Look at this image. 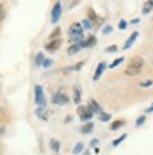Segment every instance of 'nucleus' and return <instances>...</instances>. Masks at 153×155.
I'll return each instance as SVG.
<instances>
[{
  "label": "nucleus",
  "mask_w": 153,
  "mask_h": 155,
  "mask_svg": "<svg viewBox=\"0 0 153 155\" xmlns=\"http://www.w3.org/2000/svg\"><path fill=\"white\" fill-rule=\"evenodd\" d=\"M142 66H144V60L141 57H133V58H130L129 64H127V68H126V74L127 75H136L141 72L142 69Z\"/></svg>",
  "instance_id": "obj_1"
},
{
  "label": "nucleus",
  "mask_w": 153,
  "mask_h": 155,
  "mask_svg": "<svg viewBox=\"0 0 153 155\" xmlns=\"http://www.w3.org/2000/svg\"><path fill=\"white\" fill-rule=\"evenodd\" d=\"M77 112H78L80 118H81V120H84V121L91 120V118L94 117V112L91 110V107H89V106H78Z\"/></svg>",
  "instance_id": "obj_2"
},
{
  "label": "nucleus",
  "mask_w": 153,
  "mask_h": 155,
  "mask_svg": "<svg viewBox=\"0 0 153 155\" xmlns=\"http://www.w3.org/2000/svg\"><path fill=\"white\" fill-rule=\"evenodd\" d=\"M60 15H61V3L57 2L52 8V14H51V20H52V23L57 25L58 23V20H60Z\"/></svg>",
  "instance_id": "obj_3"
},
{
  "label": "nucleus",
  "mask_w": 153,
  "mask_h": 155,
  "mask_svg": "<svg viewBox=\"0 0 153 155\" xmlns=\"http://www.w3.org/2000/svg\"><path fill=\"white\" fill-rule=\"evenodd\" d=\"M52 101H54V104H60V106H63V104H68V95L66 94H63L61 91H58L55 95H54V98H52Z\"/></svg>",
  "instance_id": "obj_4"
},
{
  "label": "nucleus",
  "mask_w": 153,
  "mask_h": 155,
  "mask_svg": "<svg viewBox=\"0 0 153 155\" xmlns=\"http://www.w3.org/2000/svg\"><path fill=\"white\" fill-rule=\"evenodd\" d=\"M69 34L71 37H77V35H83V26L80 23H72L69 28Z\"/></svg>",
  "instance_id": "obj_5"
},
{
  "label": "nucleus",
  "mask_w": 153,
  "mask_h": 155,
  "mask_svg": "<svg viewBox=\"0 0 153 155\" xmlns=\"http://www.w3.org/2000/svg\"><path fill=\"white\" fill-rule=\"evenodd\" d=\"M60 46H61V38L51 40V41L48 43V45H46V51H49V52H55Z\"/></svg>",
  "instance_id": "obj_6"
},
{
  "label": "nucleus",
  "mask_w": 153,
  "mask_h": 155,
  "mask_svg": "<svg viewBox=\"0 0 153 155\" xmlns=\"http://www.w3.org/2000/svg\"><path fill=\"white\" fill-rule=\"evenodd\" d=\"M35 101L38 104H45V94H43V89L41 86H35Z\"/></svg>",
  "instance_id": "obj_7"
},
{
  "label": "nucleus",
  "mask_w": 153,
  "mask_h": 155,
  "mask_svg": "<svg viewBox=\"0 0 153 155\" xmlns=\"http://www.w3.org/2000/svg\"><path fill=\"white\" fill-rule=\"evenodd\" d=\"M138 35H139V32H138V31H133L132 34H130V37L127 38V41L124 43V48H123V49H129V48L135 43V40L138 38Z\"/></svg>",
  "instance_id": "obj_8"
},
{
  "label": "nucleus",
  "mask_w": 153,
  "mask_h": 155,
  "mask_svg": "<svg viewBox=\"0 0 153 155\" xmlns=\"http://www.w3.org/2000/svg\"><path fill=\"white\" fill-rule=\"evenodd\" d=\"M95 43H97V38H95L94 35H91L87 40H83L80 45H81V48H89V46H94Z\"/></svg>",
  "instance_id": "obj_9"
},
{
  "label": "nucleus",
  "mask_w": 153,
  "mask_h": 155,
  "mask_svg": "<svg viewBox=\"0 0 153 155\" xmlns=\"http://www.w3.org/2000/svg\"><path fill=\"white\" fill-rule=\"evenodd\" d=\"M104 69H106V63L104 61H101L100 64H98V68H97V71H95V75H94V80H98L101 75H103V72H104Z\"/></svg>",
  "instance_id": "obj_10"
},
{
  "label": "nucleus",
  "mask_w": 153,
  "mask_h": 155,
  "mask_svg": "<svg viewBox=\"0 0 153 155\" xmlns=\"http://www.w3.org/2000/svg\"><path fill=\"white\" fill-rule=\"evenodd\" d=\"M89 107H91V110H92L94 114H95V112H97V114H101V112H103L101 107H100V104H98L95 100H91V101H89Z\"/></svg>",
  "instance_id": "obj_11"
},
{
  "label": "nucleus",
  "mask_w": 153,
  "mask_h": 155,
  "mask_svg": "<svg viewBox=\"0 0 153 155\" xmlns=\"http://www.w3.org/2000/svg\"><path fill=\"white\" fill-rule=\"evenodd\" d=\"M153 11V0H147L142 6V14H150Z\"/></svg>",
  "instance_id": "obj_12"
},
{
  "label": "nucleus",
  "mask_w": 153,
  "mask_h": 155,
  "mask_svg": "<svg viewBox=\"0 0 153 155\" xmlns=\"http://www.w3.org/2000/svg\"><path fill=\"white\" fill-rule=\"evenodd\" d=\"M87 12H89L87 15H89V18H91V20L94 21V23H100V21H103L101 18H98V17H97V14H95V11H94V9H89Z\"/></svg>",
  "instance_id": "obj_13"
},
{
  "label": "nucleus",
  "mask_w": 153,
  "mask_h": 155,
  "mask_svg": "<svg viewBox=\"0 0 153 155\" xmlns=\"http://www.w3.org/2000/svg\"><path fill=\"white\" fill-rule=\"evenodd\" d=\"M80 49H81V45H80V43H75V45H72V46L68 49V54H69V55H72V54L78 52Z\"/></svg>",
  "instance_id": "obj_14"
},
{
  "label": "nucleus",
  "mask_w": 153,
  "mask_h": 155,
  "mask_svg": "<svg viewBox=\"0 0 153 155\" xmlns=\"http://www.w3.org/2000/svg\"><path fill=\"white\" fill-rule=\"evenodd\" d=\"M49 144H51V149H52V150H55V152L60 150V141H58V140L52 138V140L49 141Z\"/></svg>",
  "instance_id": "obj_15"
},
{
  "label": "nucleus",
  "mask_w": 153,
  "mask_h": 155,
  "mask_svg": "<svg viewBox=\"0 0 153 155\" xmlns=\"http://www.w3.org/2000/svg\"><path fill=\"white\" fill-rule=\"evenodd\" d=\"M80 100H81V92H80L78 87H75V89H74V101L77 104H80Z\"/></svg>",
  "instance_id": "obj_16"
},
{
  "label": "nucleus",
  "mask_w": 153,
  "mask_h": 155,
  "mask_svg": "<svg viewBox=\"0 0 153 155\" xmlns=\"http://www.w3.org/2000/svg\"><path fill=\"white\" fill-rule=\"evenodd\" d=\"M60 32H61V29H60V28L57 26V28H55V29H54V31L51 32V35H49V38H51V40H57V38L60 37Z\"/></svg>",
  "instance_id": "obj_17"
},
{
  "label": "nucleus",
  "mask_w": 153,
  "mask_h": 155,
  "mask_svg": "<svg viewBox=\"0 0 153 155\" xmlns=\"http://www.w3.org/2000/svg\"><path fill=\"white\" fill-rule=\"evenodd\" d=\"M121 126H124V121H123V120H118V121H115V123L110 124V129H112V130H116V129H120Z\"/></svg>",
  "instance_id": "obj_18"
},
{
  "label": "nucleus",
  "mask_w": 153,
  "mask_h": 155,
  "mask_svg": "<svg viewBox=\"0 0 153 155\" xmlns=\"http://www.w3.org/2000/svg\"><path fill=\"white\" fill-rule=\"evenodd\" d=\"M92 129H94V123H87L86 126L81 127V132H83V134H87V132H91Z\"/></svg>",
  "instance_id": "obj_19"
},
{
  "label": "nucleus",
  "mask_w": 153,
  "mask_h": 155,
  "mask_svg": "<svg viewBox=\"0 0 153 155\" xmlns=\"http://www.w3.org/2000/svg\"><path fill=\"white\" fill-rule=\"evenodd\" d=\"M37 115H38L41 120H48V115H46V112H45V109H41V107L37 109Z\"/></svg>",
  "instance_id": "obj_20"
},
{
  "label": "nucleus",
  "mask_w": 153,
  "mask_h": 155,
  "mask_svg": "<svg viewBox=\"0 0 153 155\" xmlns=\"http://www.w3.org/2000/svg\"><path fill=\"white\" fill-rule=\"evenodd\" d=\"M43 61H45V57H43V52H40V54H37V58H35V63L40 66V64H43Z\"/></svg>",
  "instance_id": "obj_21"
},
{
  "label": "nucleus",
  "mask_w": 153,
  "mask_h": 155,
  "mask_svg": "<svg viewBox=\"0 0 153 155\" xmlns=\"http://www.w3.org/2000/svg\"><path fill=\"white\" fill-rule=\"evenodd\" d=\"M83 147H84V146H83V143H78V144L75 146V149H74V153H75V155H77V153H80V152L83 150Z\"/></svg>",
  "instance_id": "obj_22"
},
{
  "label": "nucleus",
  "mask_w": 153,
  "mask_h": 155,
  "mask_svg": "<svg viewBox=\"0 0 153 155\" xmlns=\"http://www.w3.org/2000/svg\"><path fill=\"white\" fill-rule=\"evenodd\" d=\"M121 61H124V58L123 57H120V58H116V60H113V63L110 64V68H116V66L121 63Z\"/></svg>",
  "instance_id": "obj_23"
},
{
  "label": "nucleus",
  "mask_w": 153,
  "mask_h": 155,
  "mask_svg": "<svg viewBox=\"0 0 153 155\" xmlns=\"http://www.w3.org/2000/svg\"><path fill=\"white\" fill-rule=\"evenodd\" d=\"M100 120L101 121H109V120H110V115H109V114H100Z\"/></svg>",
  "instance_id": "obj_24"
},
{
  "label": "nucleus",
  "mask_w": 153,
  "mask_h": 155,
  "mask_svg": "<svg viewBox=\"0 0 153 155\" xmlns=\"http://www.w3.org/2000/svg\"><path fill=\"white\" fill-rule=\"evenodd\" d=\"M126 137H127V134H123V135H121L118 140H115V141H113V146H118V144H120V143H121V141L126 138Z\"/></svg>",
  "instance_id": "obj_25"
},
{
  "label": "nucleus",
  "mask_w": 153,
  "mask_h": 155,
  "mask_svg": "<svg viewBox=\"0 0 153 155\" xmlns=\"http://www.w3.org/2000/svg\"><path fill=\"white\" fill-rule=\"evenodd\" d=\"M118 28H120V29H126V28H127V21H126V20H121L120 25H118Z\"/></svg>",
  "instance_id": "obj_26"
},
{
  "label": "nucleus",
  "mask_w": 153,
  "mask_h": 155,
  "mask_svg": "<svg viewBox=\"0 0 153 155\" xmlns=\"http://www.w3.org/2000/svg\"><path fill=\"white\" fill-rule=\"evenodd\" d=\"M106 51H107V52H115V51H118V46H116V45H112V46H109Z\"/></svg>",
  "instance_id": "obj_27"
},
{
  "label": "nucleus",
  "mask_w": 153,
  "mask_h": 155,
  "mask_svg": "<svg viewBox=\"0 0 153 155\" xmlns=\"http://www.w3.org/2000/svg\"><path fill=\"white\" fill-rule=\"evenodd\" d=\"M92 25H91V21L89 20H83V28H86V29H89Z\"/></svg>",
  "instance_id": "obj_28"
},
{
  "label": "nucleus",
  "mask_w": 153,
  "mask_h": 155,
  "mask_svg": "<svg viewBox=\"0 0 153 155\" xmlns=\"http://www.w3.org/2000/svg\"><path fill=\"white\" fill-rule=\"evenodd\" d=\"M51 64H52V60H45L43 61V66H45V68H49Z\"/></svg>",
  "instance_id": "obj_29"
},
{
  "label": "nucleus",
  "mask_w": 153,
  "mask_h": 155,
  "mask_svg": "<svg viewBox=\"0 0 153 155\" xmlns=\"http://www.w3.org/2000/svg\"><path fill=\"white\" fill-rule=\"evenodd\" d=\"M151 83H153V81H151V80H148V81H144V83H141V86H142V87H148Z\"/></svg>",
  "instance_id": "obj_30"
},
{
  "label": "nucleus",
  "mask_w": 153,
  "mask_h": 155,
  "mask_svg": "<svg viewBox=\"0 0 153 155\" xmlns=\"http://www.w3.org/2000/svg\"><path fill=\"white\" fill-rule=\"evenodd\" d=\"M144 120H145V118H144V117H139V118H138V120H136V126H141V124H142V123H144Z\"/></svg>",
  "instance_id": "obj_31"
},
{
  "label": "nucleus",
  "mask_w": 153,
  "mask_h": 155,
  "mask_svg": "<svg viewBox=\"0 0 153 155\" xmlns=\"http://www.w3.org/2000/svg\"><path fill=\"white\" fill-rule=\"evenodd\" d=\"M103 31H104V32L107 34V32H110V31H112V28H110V26H107V28H104Z\"/></svg>",
  "instance_id": "obj_32"
},
{
  "label": "nucleus",
  "mask_w": 153,
  "mask_h": 155,
  "mask_svg": "<svg viewBox=\"0 0 153 155\" xmlns=\"http://www.w3.org/2000/svg\"><path fill=\"white\" fill-rule=\"evenodd\" d=\"M147 112H153V104H151V106H150V107L147 109Z\"/></svg>",
  "instance_id": "obj_33"
},
{
  "label": "nucleus",
  "mask_w": 153,
  "mask_h": 155,
  "mask_svg": "<svg viewBox=\"0 0 153 155\" xmlns=\"http://www.w3.org/2000/svg\"><path fill=\"white\" fill-rule=\"evenodd\" d=\"M2 11H3V8H2V5H0V14H2Z\"/></svg>",
  "instance_id": "obj_34"
},
{
  "label": "nucleus",
  "mask_w": 153,
  "mask_h": 155,
  "mask_svg": "<svg viewBox=\"0 0 153 155\" xmlns=\"http://www.w3.org/2000/svg\"><path fill=\"white\" fill-rule=\"evenodd\" d=\"M84 155H89V152H86V153H84Z\"/></svg>",
  "instance_id": "obj_35"
}]
</instances>
